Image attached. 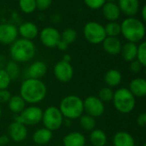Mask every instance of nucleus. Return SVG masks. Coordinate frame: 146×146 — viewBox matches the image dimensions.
Instances as JSON below:
<instances>
[{"label": "nucleus", "mask_w": 146, "mask_h": 146, "mask_svg": "<svg viewBox=\"0 0 146 146\" xmlns=\"http://www.w3.org/2000/svg\"><path fill=\"white\" fill-rule=\"evenodd\" d=\"M10 98H11V94L8 91V89L0 90V103L1 104L8 103L9 100L10 99Z\"/></svg>", "instance_id": "obj_38"}, {"label": "nucleus", "mask_w": 146, "mask_h": 146, "mask_svg": "<svg viewBox=\"0 0 146 146\" xmlns=\"http://www.w3.org/2000/svg\"><path fill=\"white\" fill-rule=\"evenodd\" d=\"M62 143L63 146H84L86 145V138L81 133L72 132L64 136Z\"/></svg>", "instance_id": "obj_22"}, {"label": "nucleus", "mask_w": 146, "mask_h": 146, "mask_svg": "<svg viewBox=\"0 0 146 146\" xmlns=\"http://www.w3.org/2000/svg\"><path fill=\"white\" fill-rule=\"evenodd\" d=\"M121 80L122 75L121 72L117 69H110L104 74V82L110 88L119 86Z\"/></svg>", "instance_id": "obj_24"}, {"label": "nucleus", "mask_w": 146, "mask_h": 146, "mask_svg": "<svg viewBox=\"0 0 146 146\" xmlns=\"http://www.w3.org/2000/svg\"><path fill=\"white\" fill-rule=\"evenodd\" d=\"M47 65L42 61H36L33 62L27 68V78L41 80L47 73Z\"/></svg>", "instance_id": "obj_15"}, {"label": "nucleus", "mask_w": 146, "mask_h": 146, "mask_svg": "<svg viewBox=\"0 0 146 146\" xmlns=\"http://www.w3.org/2000/svg\"><path fill=\"white\" fill-rule=\"evenodd\" d=\"M102 13L109 21H116L121 16V10L115 3L106 2L102 7Z\"/></svg>", "instance_id": "obj_18"}, {"label": "nucleus", "mask_w": 146, "mask_h": 146, "mask_svg": "<svg viewBox=\"0 0 146 146\" xmlns=\"http://www.w3.org/2000/svg\"><path fill=\"white\" fill-rule=\"evenodd\" d=\"M83 33L86 39L93 44H102V42L107 37L104 27L96 21L87 22L84 27Z\"/></svg>", "instance_id": "obj_8"}, {"label": "nucleus", "mask_w": 146, "mask_h": 146, "mask_svg": "<svg viewBox=\"0 0 146 146\" xmlns=\"http://www.w3.org/2000/svg\"><path fill=\"white\" fill-rule=\"evenodd\" d=\"M107 37H117L121 34V24L116 21H109L104 27Z\"/></svg>", "instance_id": "obj_29"}, {"label": "nucleus", "mask_w": 146, "mask_h": 146, "mask_svg": "<svg viewBox=\"0 0 146 146\" xmlns=\"http://www.w3.org/2000/svg\"><path fill=\"white\" fill-rule=\"evenodd\" d=\"M26 104L27 103L20 95H15L11 96L10 99L9 100L8 107L12 113L19 115L26 108Z\"/></svg>", "instance_id": "obj_25"}, {"label": "nucleus", "mask_w": 146, "mask_h": 146, "mask_svg": "<svg viewBox=\"0 0 146 146\" xmlns=\"http://www.w3.org/2000/svg\"><path fill=\"white\" fill-rule=\"evenodd\" d=\"M2 116V108H1V105H0V118Z\"/></svg>", "instance_id": "obj_46"}, {"label": "nucleus", "mask_w": 146, "mask_h": 146, "mask_svg": "<svg viewBox=\"0 0 146 146\" xmlns=\"http://www.w3.org/2000/svg\"><path fill=\"white\" fill-rule=\"evenodd\" d=\"M136 60H138L144 67L146 66V43L141 42L139 45L138 46L137 50V57Z\"/></svg>", "instance_id": "obj_33"}, {"label": "nucleus", "mask_w": 146, "mask_h": 146, "mask_svg": "<svg viewBox=\"0 0 146 146\" xmlns=\"http://www.w3.org/2000/svg\"><path fill=\"white\" fill-rule=\"evenodd\" d=\"M144 68V66L138 61V60H134L133 62H130V66H129V69L131 72L134 73V74H138L139 73L142 68Z\"/></svg>", "instance_id": "obj_36"}, {"label": "nucleus", "mask_w": 146, "mask_h": 146, "mask_svg": "<svg viewBox=\"0 0 146 146\" xmlns=\"http://www.w3.org/2000/svg\"><path fill=\"white\" fill-rule=\"evenodd\" d=\"M53 137V133L50 130L42 127L36 130L33 134V140L36 145H44L48 144Z\"/></svg>", "instance_id": "obj_20"}, {"label": "nucleus", "mask_w": 146, "mask_h": 146, "mask_svg": "<svg viewBox=\"0 0 146 146\" xmlns=\"http://www.w3.org/2000/svg\"><path fill=\"white\" fill-rule=\"evenodd\" d=\"M121 34L127 42L138 43L144 39L145 27L142 21L135 17H127L121 24Z\"/></svg>", "instance_id": "obj_3"}, {"label": "nucleus", "mask_w": 146, "mask_h": 146, "mask_svg": "<svg viewBox=\"0 0 146 146\" xmlns=\"http://www.w3.org/2000/svg\"><path fill=\"white\" fill-rule=\"evenodd\" d=\"M80 124L83 130L91 132L96 127V120L94 117L89 115H82L80 118Z\"/></svg>", "instance_id": "obj_28"}, {"label": "nucleus", "mask_w": 146, "mask_h": 146, "mask_svg": "<svg viewBox=\"0 0 146 146\" xmlns=\"http://www.w3.org/2000/svg\"><path fill=\"white\" fill-rule=\"evenodd\" d=\"M128 90L135 98H143L146 95V80L144 78L133 79L130 84Z\"/></svg>", "instance_id": "obj_19"}, {"label": "nucleus", "mask_w": 146, "mask_h": 146, "mask_svg": "<svg viewBox=\"0 0 146 146\" xmlns=\"http://www.w3.org/2000/svg\"><path fill=\"white\" fill-rule=\"evenodd\" d=\"M53 73L58 81L62 83H67L73 79L74 68L70 62H67L61 60L55 64Z\"/></svg>", "instance_id": "obj_10"}, {"label": "nucleus", "mask_w": 146, "mask_h": 146, "mask_svg": "<svg viewBox=\"0 0 146 146\" xmlns=\"http://www.w3.org/2000/svg\"><path fill=\"white\" fill-rule=\"evenodd\" d=\"M84 112L94 118L100 117L105 111L104 103H103L96 96H89L83 100Z\"/></svg>", "instance_id": "obj_9"}, {"label": "nucleus", "mask_w": 146, "mask_h": 146, "mask_svg": "<svg viewBox=\"0 0 146 146\" xmlns=\"http://www.w3.org/2000/svg\"><path fill=\"white\" fill-rule=\"evenodd\" d=\"M7 60L4 56L0 55V68H4L5 65L7 64Z\"/></svg>", "instance_id": "obj_42"}, {"label": "nucleus", "mask_w": 146, "mask_h": 146, "mask_svg": "<svg viewBox=\"0 0 146 146\" xmlns=\"http://www.w3.org/2000/svg\"><path fill=\"white\" fill-rule=\"evenodd\" d=\"M18 33L22 38L32 40L38 35V28L33 22L27 21L22 23L18 28Z\"/></svg>", "instance_id": "obj_17"}, {"label": "nucleus", "mask_w": 146, "mask_h": 146, "mask_svg": "<svg viewBox=\"0 0 146 146\" xmlns=\"http://www.w3.org/2000/svg\"><path fill=\"white\" fill-rule=\"evenodd\" d=\"M121 13L128 17H133L139 9V0H118Z\"/></svg>", "instance_id": "obj_14"}, {"label": "nucleus", "mask_w": 146, "mask_h": 146, "mask_svg": "<svg viewBox=\"0 0 146 146\" xmlns=\"http://www.w3.org/2000/svg\"><path fill=\"white\" fill-rule=\"evenodd\" d=\"M85 4L92 9H98L106 3L105 0H84Z\"/></svg>", "instance_id": "obj_35"}, {"label": "nucleus", "mask_w": 146, "mask_h": 146, "mask_svg": "<svg viewBox=\"0 0 146 146\" xmlns=\"http://www.w3.org/2000/svg\"><path fill=\"white\" fill-rule=\"evenodd\" d=\"M102 44L104 51L109 55L116 56L120 54L122 44L117 37H106Z\"/></svg>", "instance_id": "obj_16"}, {"label": "nucleus", "mask_w": 146, "mask_h": 146, "mask_svg": "<svg viewBox=\"0 0 146 146\" xmlns=\"http://www.w3.org/2000/svg\"><path fill=\"white\" fill-rule=\"evenodd\" d=\"M18 29L10 23L0 24V43L3 44H11L17 39Z\"/></svg>", "instance_id": "obj_13"}, {"label": "nucleus", "mask_w": 146, "mask_h": 146, "mask_svg": "<svg viewBox=\"0 0 146 146\" xmlns=\"http://www.w3.org/2000/svg\"><path fill=\"white\" fill-rule=\"evenodd\" d=\"M36 53V47L32 40L18 38L15 40L9 48V54L12 61L21 63L32 60Z\"/></svg>", "instance_id": "obj_2"}, {"label": "nucleus", "mask_w": 146, "mask_h": 146, "mask_svg": "<svg viewBox=\"0 0 146 146\" xmlns=\"http://www.w3.org/2000/svg\"><path fill=\"white\" fill-rule=\"evenodd\" d=\"M71 59H72V57H71V56L69 55V54H65L63 56H62V61H64V62H71Z\"/></svg>", "instance_id": "obj_43"}, {"label": "nucleus", "mask_w": 146, "mask_h": 146, "mask_svg": "<svg viewBox=\"0 0 146 146\" xmlns=\"http://www.w3.org/2000/svg\"><path fill=\"white\" fill-rule=\"evenodd\" d=\"M141 16H142V20L146 21V5H144L141 10Z\"/></svg>", "instance_id": "obj_44"}, {"label": "nucleus", "mask_w": 146, "mask_h": 146, "mask_svg": "<svg viewBox=\"0 0 146 146\" xmlns=\"http://www.w3.org/2000/svg\"><path fill=\"white\" fill-rule=\"evenodd\" d=\"M58 109L67 120L79 119L84 113L83 100L76 95H68L62 99Z\"/></svg>", "instance_id": "obj_4"}, {"label": "nucleus", "mask_w": 146, "mask_h": 146, "mask_svg": "<svg viewBox=\"0 0 146 146\" xmlns=\"http://www.w3.org/2000/svg\"><path fill=\"white\" fill-rule=\"evenodd\" d=\"M41 43L48 48H54L61 39V33L59 31L51 27H46L38 33Z\"/></svg>", "instance_id": "obj_11"}, {"label": "nucleus", "mask_w": 146, "mask_h": 146, "mask_svg": "<svg viewBox=\"0 0 146 146\" xmlns=\"http://www.w3.org/2000/svg\"><path fill=\"white\" fill-rule=\"evenodd\" d=\"M113 104L115 110L121 114L131 113L136 105V98L128 88H120L114 92Z\"/></svg>", "instance_id": "obj_5"}, {"label": "nucleus", "mask_w": 146, "mask_h": 146, "mask_svg": "<svg viewBox=\"0 0 146 146\" xmlns=\"http://www.w3.org/2000/svg\"><path fill=\"white\" fill-rule=\"evenodd\" d=\"M11 82L10 78L4 70V68H0V90L7 89Z\"/></svg>", "instance_id": "obj_34"}, {"label": "nucleus", "mask_w": 146, "mask_h": 146, "mask_svg": "<svg viewBox=\"0 0 146 146\" xmlns=\"http://www.w3.org/2000/svg\"><path fill=\"white\" fill-rule=\"evenodd\" d=\"M41 121L44 124V127L53 132L61 128L64 123V117L57 107L50 106L43 111Z\"/></svg>", "instance_id": "obj_6"}, {"label": "nucleus", "mask_w": 146, "mask_h": 146, "mask_svg": "<svg viewBox=\"0 0 146 146\" xmlns=\"http://www.w3.org/2000/svg\"><path fill=\"white\" fill-rule=\"evenodd\" d=\"M8 133L9 139L16 143H21L24 141L27 137V126L15 121L9 126Z\"/></svg>", "instance_id": "obj_12"}, {"label": "nucleus", "mask_w": 146, "mask_h": 146, "mask_svg": "<svg viewBox=\"0 0 146 146\" xmlns=\"http://www.w3.org/2000/svg\"><path fill=\"white\" fill-rule=\"evenodd\" d=\"M143 146H146V145H145H145H143Z\"/></svg>", "instance_id": "obj_48"}, {"label": "nucleus", "mask_w": 146, "mask_h": 146, "mask_svg": "<svg viewBox=\"0 0 146 146\" xmlns=\"http://www.w3.org/2000/svg\"><path fill=\"white\" fill-rule=\"evenodd\" d=\"M56 47H57L60 50H66L68 47V44L65 41H63L62 39H60Z\"/></svg>", "instance_id": "obj_40"}, {"label": "nucleus", "mask_w": 146, "mask_h": 146, "mask_svg": "<svg viewBox=\"0 0 146 146\" xmlns=\"http://www.w3.org/2000/svg\"><path fill=\"white\" fill-rule=\"evenodd\" d=\"M13 1H19V0H13Z\"/></svg>", "instance_id": "obj_47"}, {"label": "nucleus", "mask_w": 146, "mask_h": 146, "mask_svg": "<svg viewBox=\"0 0 146 146\" xmlns=\"http://www.w3.org/2000/svg\"><path fill=\"white\" fill-rule=\"evenodd\" d=\"M84 146H92V145H84Z\"/></svg>", "instance_id": "obj_49"}, {"label": "nucleus", "mask_w": 146, "mask_h": 146, "mask_svg": "<svg viewBox=\"0 0 146 146\" xmlns=\"http://www.w3.org/2000/svg\"><path fill=\"white\" fill-rule=\"evenodd\" d=\"M77 38V33L73 28H67L61 33V39L65 41L68 44H73Z\"/></svg>", "instance_id": "obj_32"}, {"label": "nucleus", "mask_w": 146, "mask_h": 146, "mask_svg": "<svg viewBox=\"0 0 146 146\" xmlns=\"http://www.w3.org/2000/svg\"><path fill=\"white\" fill-rule=\"evenodd\" d=\"M52 3V0H36V7L40 10L47 9Z\"/></svg>", "instance_id": "obj_37"}, {"label": "nucleus", "mask_w": 146, "mask_h": 146, "mask_svg": "<svg viewBox=\"0 0 146 146\" xmlns=\"http://www.w3.org/2000/svg\"><path fill=\"white\" fill-rule=\"evenodd\" d=\"M114 97V91L112 88L107 86V87H103L100 89L98 92V98L103 102V103H109L113 100Z\"/></svg>", "instance_id": "obj_31"}, {"label": "nucleus", "mask_w": 146, "mask_h": 146, "mask_svg": "<svg viewBox=\"0 0 146 146\" xmlns=\"http://www.w3.org/2000/svg\"><path fill=\"white\" fill-rule=\"evenodd\" d=\"M137 125L139 127H145L146 126V114L145 113H141L138 117H137Z\"/></svg>", "instance_id": "obj_39"}, {"label": "nucleus", "mask_w": 146, "mask_h": 146, "mask_svg": "<svg viewBox=\"0 0 146 146\" xmlns=\"http://www.w3.org/2000/svg\"><path fill=\"white\" fill-rule=\"evenodd\" d=\"M4 70L8 74L11 80H16L17 78H19L20 74H21V68H20L19 64L12 60L7 62V64L4 67Z\"/></svg>", "instance_id": "obj_27"}, {"label": "nucleus", "mask_w": 146, "mask_h": 146, "mask_svg": "<svg viewBox=\"0 0 146 146\" xmlns=\"http://www.w3.org/2000/svg\"><path fill=\"white\" fill-rule=\"evenodd\" d=\"M90 142L92 146H105L107 143V135L102 129H93L91 131Z\"/></svg>", "instance_id": "obj_26"}, {"label": "nucleus", "mask_w": 146, "mask_h": 146, "mask_svg": "<svg viewBox=\"0 0 146 146\" xmlns=\"http://www.w3.org/2000/svg\"><path fill=\"white\" fill-rule=\"evenodd\" d=\"M137 50H138V45L135 43L127 42L125 44L121 46V50L120 53L121 54V56L126 62H131L136 60Z\"/></svg>", "instance_id": "obj_23"}, {"label": "nucleus", "mask_w": 146, "mask_h": 146, "mask_svg": "<svg viewBox=\"0 0 146 146\" xmlns=\"http://www.w3.org/2000/svg\"><path fill=\"white\" fill-rule=\"evenodd\" d=\"M43 110L38 106L26 107L19 115H16L15 121L24 124L25 126H35L42 121Z\"/></svg>", "instance_id": "obj_7"}, {"label": "nucleus", "mask_w": 146, "mask_h": 146, "mask_svg": "<svg viewBox=\"0 0 146 146\" xmlns=\"http://www.w3.org/2000/svg\"><path fill=\"white\" fill-rule=\"evenodd\" d=\"M105 146H106V145H105Z\"/></svg>", "instance_id": "obj_50"}, {"label": "nucleus", "mask_w": 146, "mask_h": 146, "mask_svg": "<svg viewBox=\"0 0 146 146\" xmlns=\"http://www.w3.org/2000/svg\"><path fill=\"white\" fill-rule=\"evenodd\" d=\"M19 6L25 14H32L37 9L36 0H19Z\"/></svg>", "instance_id": "obj_30"}, {"label": "nucleus", "mask_w": 146, "mask_h": 146, "mask_svg": "<svg viewBox=\"0 0 146 146\" xmlns=\"http://www.w3.org/2000/svg\"><path fill=\"white\" fill-rule=\"evenodd\" d=\"M47 94V87L41 80L26 79L21 85L20 96L24 101L30 104H36L42 102Z\"/></svg>", "instance_id": "obj_1"}, {"label": "nucleus", "mask_w": 146, "mask_h": 146, "mask_svg": "<svg viewBox=\"0 0 146 146\" xmlns=\"http://www.w3.org/2000/svg\"><path fill=\"white\" fill-rule=\"evenodd\" d=\"M114 146H135V140L133 137L127 132H117L113 138Z\"/></svg>", "instance_id": "obj_21"}, {"label": "nucleus", "mask_w": 146, "mask_h": 146, "mask_svg": "<svg viewBox=\"0 0 146 146\" xmlns=\"http://www.w3.org/2000/svg\"><path fill=\"white\" fill-rule=\"evenodd\" d=\"M106 2H110V3H115V1L117 0H105Z\"/></svg>", "instance_id": "obj_45"}, {"label": "nucleus", "mask_w": 146, "mask_h": 146, "mask_svg": "<svg viewBox=\"0 0 146 146\" xmlns=\"http://www.w3.org/2000/svg\"><path fill=\"white\" fill-rule=\"evenodd\" d=\"M9 142V136L6 135H1L0 136V146L7 145Z\"/></svg>", "instance_id": "obj_41"}]
</instances>
